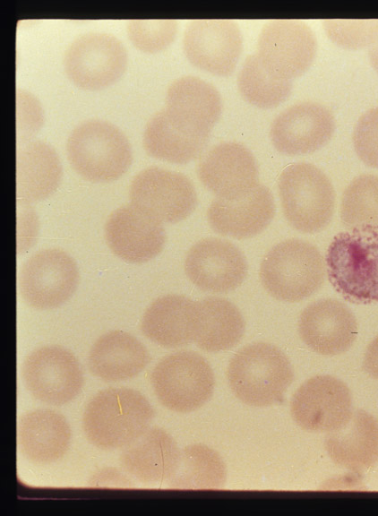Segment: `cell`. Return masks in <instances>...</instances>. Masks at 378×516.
I'll use <instances>...</instances> for the list:
<instances>
[{
  "label": "cell",
  "instance_id": "obj_12",
  "mask_svg": "<svg viewBox=\"0 0 378 516\" xmlns=\"http://www.w3.org/2000/svg\"><path fill=\"white\" fill-rule=\"evenodd\" d=\"M316 50L315 35L305 22L274 20L262 27L256 54L271 73L291 81L307 71Z\"/></svg>",
  "mask_w": 378,
  "mask_h": 516
},
{
  "label": "cell",
  "instance_id": "obj_2",
  "mask_svg": "<svg viewBox=\"0 0 378 516\" xmlns=\"http://www.w3.org/2000/svg\"><path fill=\"white\" fill-rule=\"evenodd\" d=\"M325 263L330 282L344 298L357 304L378 302L377 228H353L336 235Z\"/></svg>",
  "mask_w": 378,
  "mask_h": 516
},
{
  "label": "cell",
  "instance_id": "obj_37",
  "mask_svg": "<svg viewBox=\"0 0 378 516\" xmlns=\"http://www.w3.org/2000/svg\"><path fill=\"white\" fill-rule=\"evenodd\" d=\"M89 485L94 487L127 488L133 486L129 477L116 468L106 467L97 470L90 478Z\"/></svg>",
  "mask_w": 378,
  "mask_h": 516
},
{
  "label": "cell",
  "instance_id": "obj_29",
  "mask_svg": "<svg viewBox=\"0 0 378 516\" xmlns=\"http://www.w3.org/2000/svg\"><path fill=\"white\" fill-rule=\"evenodd\" d=\"M198 320L193 342L207 352H219L235 347L245 329L239 309L229 300L208 297L197 301Z\"/></svg>",
  "mask_w": 378,
  "mask_h": 516
},
{
  "label": "cell",
  "instance_id": "obj_20",
  "mask_svg": "<svg viewBox=\"0 0 378 516\" xmlns=\"http://www.w3.org/2000/svg\"><path fill=\"white\" fill-rule=\"evenodd\" d=\"M275 215L272 193L258 184L241 197L215 199L207 211V219L217 233L236 239L253 237L262 232Z\"/></svg>",
  "mask_w": 378,
  "mask_h": 516
},
{
  "label": "cell",
  "instance_id": "obj_6",
  "mask_svg": "<svg viewBox=\"0 0 378 516\" xmlns=\"http://www.w3.org/2000/svg\"><path fill=\"white\" fill-rule=\"evenodd\" d=\"M278 188L284 216L295 229L314 233L331 220L335 191L316 166L306 162L288 165L279 175Z\"/></svg>",
  "mask_w": 378,
  "mask_h": 516
},
{
  "label": "cell",
  "instance_id": "obj_34",
  "mask_svg": "<svg viewBox=\"0 0 378 516\" xmlns=\"http://www.w3.org/2000/svg\"><path fill=\"white\" fill-rule=\"evenodd\" d=\"M327 36L340 47L357 49L370 47L378 38V20H324Z\"/></svg>",
  "mask_w": 378,
  "mask_h": 516
},
{
  "label": "cell",
  "instance_id": "obj_17",
  "mask_svg": "<svg viewBox=\"0 0 378 516\" xmlns=\"http://www.w3.org/2000/svg\"><path fill=\"white\" fill-rule=\"evenodd\" d=\"M197 174L217 198L236 199L258 185V168L252 152L234 142L218 143L201 159Z\"/></svg>",
  "mask_w": 378,
  "mask_h": 516
},
{
  "label": "cell",
  "instance_id": "obj_35",
  "mask_svg": "<svg viewBox=\"0 0 378 516\" xmlns=\"http://www.w3.org/2000/svg\"><path fill=\"white\" fill-rule=\"evenodd\" d=\"M352 140L358 158L368 167L378 168V107L360 116Z\"/></svg>",
  "mask_w": 378,
  "mask_h": 516
},
{
  "label": "cell",
  "instance_id": "obj_1",
  "mask_svg": "<svg viewBox=\"0 0 378 516\" xmlns=\"http://www.w3.org/2000/svg\"><path fill=\"white\" fill-rule=\"evenodd\" d=\"M154 410L138 391L109 387L88 402L82 416V429L88 441L101 450L124 448L149 427Z\"/></svg>",
  "mask_w": 378,
  "mask_h": 516
},
{
  "label": "cell",
  "instance_id": "obj_33",
  "mask_svg": "<svg viewBox=\"0 0 378 516\" xmlns=\"http://www.w3.org/2000/svg\"><path fill=\"white\" fill-rule=\"evenodd\" d=\"M177 28L176 20H131L127 24V34L138 49L155 53L174 41Z\"/></svg>",
  "mask_w": 378,
  "mask_h": 516
},
{
  "label": "cell",
  "instance_id": "obj_31",
  "mask_svg": "<svg viewBox=\"0 0 378 516\" xmlns=\"http://www.w3.org/2000/svg\"><path fill=\"white\" fill-rule=\"evenodd\" d=\"M237 87L241 95L252 105L271 108L282 103L290 94V80L271 73L257 54L248 56L237 75Z\"/></svg>",
  "mask_w": 378,
  "mask_h": 516
},
{
  "label": "cell",
  "instance_id": "obj_25",
  "mask_svg": "<svg viewBox=\"0 0 378 516\" xmlns=\"http://www.w3.org/2000/svg\"><path fill=\"white\" fill-rule=\"evenodd\" d=\"M21 453L37 464H49L67 452L71 428L66 419L49 408H37L23 414L17 429Z\"/></svg>",
  "mask_w": 378,
  "mask_h": 516
},
{
  "label": "cell",
  "instance_id": "obj_22",
  "mask_svg": "<svg viewBox=\"0 0 378 516\" xmlns=\"http://www.w3.org/2000/svg\"><path fill=\"white\" fill-rule=\"evenodd\" d=\"M197 320V302L182 295H166L146 309L141 329L154 343L176 348L194 340Z\"/></svg>",
  "mask_w": 378,
  "mask_h": 516
},
{
  "label": "cell",
  "instance_id": "obj_32",
  "mask_svg": "<svg viewBox=\"0 0 378 516\" xmlns=\"http://www.w3.org/2000/svg\"><path fill=\"white\" fill-rule=\"evenodd\" d=\"M340 218L350 229H378V176L363 174L349 183L341 197Z\"/></svg>",
  "mask_w": 378,
  "mask_h": 516
},
{
  "label": "cell",
  "instance_id": "obj_30",
  "mask_svg": "<svg viewBox=\"0 0 378 516\" xmlns=\"http://www.w3.org/2000/svg\"><path fill=\"white\" fill-rule=\"evenodd\" d=\"M226 479V469L219 455L203 444H191L181 450L177 469L167 481L171 488H219Z\"/></svg>",
  "mask_w": 378,
  "mask_h": 516
},
{
  "label": "cell",
  "instance_id": "obj_10",
  "mask_svg": "<svg viewBox=\"0 0 378 516\" xmlns=\"http://www.w3.org/2000/svg\"><path fill=\"white\" fill-rule=\"evenodd\" d=\"M129 197L132 205L165 223L184 220L197 205L191 180L182 173L159 167L140 171L131 182Z\"/></svg>",
  "mask_w": 378,
  "mask_h": 516
},
{
  "label": "cell",
  "instance_id": "obj_7",
  "mask_svg": "<svg viewBox=\"0 0 378 516\" xmlns=\"http://www.w3.org/2000/svg\"><path fill=\"white\" fill-rule=\"evenodd\" d=\"M150 383L167 408L186 413L202 407L214 391V374L199 353L181 350L164 357L153 368Z\"/></svg>",
  "mask_w": 378,
  "mask_h": 516
},
{
  "label": "cell",
  "instance_id": "obj_36",
  "mask_svg": "<svg viewBox=\"0 0 378 516\" xmlns=\"http://www.w3.org/2000/svg\"><path fill=\"white\" fill-rule=\"evenodd\" d=\"M42 125V109L38 99L30 92L16 90L17 146L31 141Z\"/></svg>",
  "mask_w": 378,
  "mask_h": 516
},
{
  "label": "cell",
  "instance_id": "obj_11",
  "mask_svg": "<svg viewBox=\"0 0 378 516\" xmlns=\"http://www.w3.org/2000/svg\"><path fill=\"white\" fill-rule=\"evenodd\" d=\"M79 281L75 262L56 248L40 250L22 264L19 289L23 300L36 309L60 306L74 293Z\"/></svg>",
  "mask_w": 378,
  "mask_h": 516
},
{
  "label": "cell",
  "instance_id": "obj_15",
  "mask_svg": "<svg viewBox=\"0 0 378 516\" xmlns=\"http://www.w3.org/2000/svg\"><path fill=\"white\" fill-rule=\"evenodd\" d=\"M185 271L198 288L226 293L238 288L248 271L242 251L229 241L210 237L194 244L188 251Z\"/></svg>",
  "mask_w": 378,
  "mask_h": 516
},
{
  "label": "cell",
  "instance_id": "obj_16",
  "mask_svg": "<svg viewBox=\"0 0 378 516\" xmlns=\"http://www.w3.org/2000/svg\"><path fill=\"white\" fill-rule=\"evenodd\" d=\"M335 120L331 112L314 101H302L281 111L270 130L275 149L286 155L314 152L331 138Z\"/></svg>",
  "mask_w": 378,
  "mask_h": 516
},
{
  "label": "cell",
  "instance_id": "obj_8",
  "mask_svg": "<svg viewBox=\"0 0 378 516\" xmlns=\"http://www.w3.org/2000/svg\"><path fill=\"white\" fill-rule=\"evenodd\" d=\"M21 375L35 400L54 406L73 400L84 383L76 357L58 345H47L31 351L21 365Z\"/></svg>",
  "mask_w": 378,
  "mask_h": 516
},
{
  "label": "cell",
  "instance_id": "obj_14",
  "mask_svg": "<svg viewBox=\"0 0 378 516\" xmlns=\"http://www.w3.org/2000/svg\"><path fill=\"white\" fill-rule=\"evenodd\" d=\"M184 52L196 67L219 76L231 74L243 49L242 33L232 20H193L183 38Z\"/></svg>",
  "mask_w": 378,
  "mask_h": 516
},
{
  "label": "cell",
  "instance_id": "obj_21",
  "mask_svg": "<svg viewBox=\"0 0 378 516\" xmlns=\"http://www.w3.org/2000/svg\"><path fill=\"white\" fill-rule=\"evenodd\" d=\"M181 450L164 429L149 427L123 448L119 461L130 476L143 483L168 481L176 472Z\"/></svg>",
  "mask_w": 378,
  "mask_h": 516
},
{
  "label": "cell",
  "instance_id": "obj_28",
  "mask_svg": "<svg viewBox=\"0 0 378 516\" xmlns=\"http://www.w3.org/2000/svg\"><path fill=\"white\" fill-rule=\"evenodd\" d=\"M165 109L182 123L210 134L220 116L222 101L212 84L186 75L168 87Z\"/></svg>",
  "mask_w": 378,
  "mask_h": 516
},
{
  "label": "cell",
  "instance_id": "obj_24",
  "mask_svg": "<svg viewBox=\"0 0 378 516\" xmlns=\"http://www.w3.org/2000/svg\"><path fill=\"white\" fill-rule=\"evenodd\" d=\"M150 361L146 347L132 334L119 330L98 338L88 355L90 372L105 382L133 378Z\"/></svg>",
  "mask_w": 378,
  "mask_h": 516
},
{
  "label": "cell",
  "instance_id": "obj_4",
  "mask_svg": "<svg viewBox=\"0 0 378 516\" xmlns=\"http://www.w3.org/2000/svg\"><path fill=\"white\" fill-rule=\"evenodd\" d=\"M66 153L73 168L92 182L118 179L133 159L130 143L122 131L99 119L86 120L74 127L67 139Z\"/></svg>",
  "mask_w": 378,
  "mask_h": 516
},
{
  "label": "cell",
  "instance_id": "obj_18",
  "mask_svg": "<svg viewBox=\"0 0 378 516\" xmlns=\"http://www.w3.org/2000/svg\"><path fill=\"white\" fill-rule=\"evenodd\" d=\"M105 237L116 256L132 263L153 259L166 243L162 222L131 203L121 206L109 216Z\"/></svg>",
  "mask_w": 378,
  "mask_h": 516
},
{
  "label": "cell",
  "instance_id": "obj_3",
  "mask_svg": "<svg viewBox=\"0 0 378 516\" xmlns=\"http://www.w3.org/2000/svg\"><path fill=\"white\" fill-rule=\"evenodd\" d=\"M227 376L238 400L250 406L267 407L283 400L294 373L288 358L279 348L256 342L233 356Z\"/></svg>",
  "mask_w": 378,
  "mask_h": 516
},
{
  "label": "cell",
  "instance_id": "obj_39",
  "mask_svg": "<svg viewBox=\"0 0 378 516\" xmlns=\"http://www.w3.org/2000/svg\"><path fill=\"white\" fill-rule=\"evenodd\" d=\"M368 57L373 68L378 73V38L368 47Z\"/></svg>",
  "mask_w": 378,
  "mask_h": 516
},
{
  "label": "cell",
  "instance_id": "obj_19",
  "mask_svg": "<svg viewBox=\"0 0 378 516\" xmlns=\"http://www.w3.org/2000/svg\"><path fill=\"white\" fill-rule=\"evenodd\" d=\"M298 332L313 351L335 356L351 347L357 334V322L345 304L326 298L304 309L298 322Z\"/></svg>",
  "mask_w": 378,
  "mask_h": 516
},
{
  "label": "cell",
  "instance_id": "obj_13",
  "mask_svg": "<svg viewBox=\"0 0 378 516\" xmlns=\"http://www.w3.org/2000/svg\"><path fill=\"white\" fill-rule=\"evenodd\" d=\"M291 416L303 429L331 433L341 428L352 415L348 387L331 375H317L305 381L294 393Z\"/></svg>",
  "mask_w": 378,
  "mask_h": 516
},
{
  "label": "cell",
  "instance_id": "obj_9",
  "mask_svg": "<svg viewBox=\"0 0 378 516\" xmlns=\"http://www.w3.org/2000/svg\"><path fill=\"white\" fill-rule=\"evenodd\" d=\"M127 64L122 42L107 32H87L75 38L64 56L68 78L85 90H99L117 81Z\"/></svg>",
  "mask_w": 378,
  "mask_h": 516
},
{
  "label": "cell",
  "instance_id": "obj_26",
  "mask_svg": "<svg viewBox=\"0 0 378 516\" xmlns=\"http://www.w3.org/2000/svg\"><path fill=\"white\" fill-rule=\"evenodd\" d=\"M209 137V133L182 123L164 108L148 122L142 144L146 152L155 159L185 164L199 156Z\"/></svg>",
  "mask_w": 378,
  "mask_h": 516
},
{
  "label": "cell",
  "instance_id": "obj_27",
  "mask_svg": "<svg viewBox=\"0 0 378 516\" xmlns=\"http://www.w3.org/2000/svg\"><path fill=\"white\" fill-rule=\"evenodd\" d=\"M61 177V163L51 145L34 140L17 146V202L30 203L46 199L57 188Z\"/></svg>",
  "mask_w": 378,
  "mask_h": 516
},
{
  "label": "cell",
  "instance_id": "obj_38",
  "mask_svg": "<svg viewBox=\"0 0 378 516\" xmlns=\"http://www.w3.org/2000/svg\"><path fill=\"white\" fill-rule=\"evenodd\" d=\"M364 369L369 375L378 380V336L366 348L364 357Z\"/></svg>",
  "mask_w": 378,
  "mask_h": 516
},
{
  "label": "cell",
  "instance_id": "obj_5",
  "mask_svg": "<svg viewBox=\"0 0 378 516\" xmlns=\"http://www.w3.org/2000/svg\"><path fill=\"white\" fill-rule=\"evenodd\" d=\"M324 275L319 250L301 239H288L275 245L260 267L264 288L285 302H298L314 294L322 286Z\"/></svg>",
  "mask_w": 378,
  "mask_h": 516
},
{
  "label": "cell",
  "instance_id": "obj_23",
  "mask_svg": "<svg viewBox=\"0 0 378 516\" xmlns=\"http://www.w3.org/2000/svg\"><path fill=\"white\" fill-rule=\"evenodd\" d=\"M324 446L338 466L362 473L378 461V419L363 409L353 411L341 428L327 434Z\"/></svg>",
  "mask_w": 378,
  "mask_h": 516
}]
</instances>
